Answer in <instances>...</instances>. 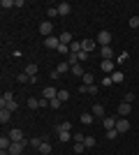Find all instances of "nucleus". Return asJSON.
<instances>
[{
    "label": "nucleus",
    "instance_id": "obj_1",
    "mask_svg": "<svg viewBox=\"0 0 139 155\" xmlns=\"http://www.w3.org/2000/svg\"><path fill=\"white\" fill-rule=\"evenodd\" d=\"M98 44L100 46H109V44H111V32H109V30H102L98 35Z\"/></svg>",
    "mask_w": 139,
    "mask_h": 155
},
{
    "label": "nucleus",
    "instance_id": "obj_2",
    "mask_svg": "<svg viewBox=\"0 0 139 155\" xmlns=\"http://www.w3.org/2000/svg\"><path fill=\"white\" fill-rule=\"evenodd\" d=\"M40 32L44 35V39H46V37H51V32H53V23H51V21H42Z\"/></svg>",
    "mask_w": 139,
    "mask_h": 155
},
{
    "label": "nucleus",
    "instance_id": "obj_3",
    "mask_svg": "<svg viewBox=\"0 0 139 155\" xmlns=\"http://www.w3.org/2000/svg\"><path fill=\"white\" fill-rule=\"evenodd\" d=\"M116 130H118V134L127 132V130H130V120H127V118H118V120H116Z\"/></svg>",
    "mask_w": 139,
    "mask_h": 155
},
{
    "label": "nucleus",
    "instance_id": "obj_4",
    "mask_svg": "<svg viewBox=\"0 0 139 155\" xmlns=\"http://www.w3.org/2000/svg\"><path fill=\"white\" fill-rule=\"evenodd\" d=\"M12 100H14V93L12 91H5V93H2V97H0V109H5Z\"/></svg>",
    "mask_w": 139,
    "mask_h": 155
},
{
    "label": "nucleus",
    "instance_id": "obj_5",
    "mask_svg": "<svg viewBox=\"0 0 139 155\" xmlns=\"http://www.w3.org/2000/svg\"><path fill=\"white\" fill-rule=\"evenodd\" d=\"M42 97H44V100H56V97H58V91H56L53 86H46L44 93H42Z\"/></svg>",
    "mask_w": 139,
    "mask_h": 155
},
{
    "label": "nucleus",
    "instance_id": "obj_6",
    "mask_svg": "<svg viewBox=\"0 0 139 155\" xmlns=\"http://www.w3.org/2000/svg\"><path fill=\"white\" fill-rule=\"evenodd\" d=\"M44 46H46V49H58V46H60V39L51 35V37H46V39H44Z\"/></svg>",
    "mask_w": 139,
    "mask_h": 155
},
{
    "label": "nucleus",
    "instance_id": "obj_7",
    "mask_svg": "<svg viewBox=\"0 0 139 155\" xmlns=\"http://www.w3.org/2000/svg\"><path fill=\"white\" fill-rule=\"evenodd\" d=\"M116 120H118V118H116V116H114V118L104 116V120H102V125H104V130H116Z\"/></svg>",
    "mask_w": 139,
    "mask_h": 155
},
{
    "label": "nucleus",
    "instance_id": "obj_8",
    "mask_svg": "<svg viewBox=\"0 0 139 155\" xmlns=\"http://www.w3.org/2000/svg\"><path fill=\"white\" fill-rule=\"evenodd\" d=\"M7 137H9L12 141H26V139H23V132H21V130H16V127H14V130H12V132H9Z\"/></svg>",
    "mask_w": 139,
    "mask_h": 155
},
{
    "label": "nucleus",
    "instance_id": "obj_9",
    "mask_svg": "<svg viewBox=\"0 0 139 155\" xmlns=\"http://www.w3.org/2000/svg\"><path fill=\"white\" fill-rule=\"evenodd\" d=\"M132 111V104H127V102H121L118 104V116H127Z\"/></svg>",
    "mask_w": 139,
    "mask_h": 155
},
{
    "label": "nucleus",
    "instance_id": "obj_10",
    "mask_svg": "<svg viewBox=\"0 0 139 155\" xmlns=\"http://www.w3.org/2000/svg\"><path fill=\"white\" fill-rule=\"evenodd\" d=\"M70 12H72V5H70V2H60L58 5V14L60 16H67Z\"/></svg>",
    "mask_w": 139,
    "mask_h": 155
},
{
    "label": "nucleus",
    "instance_id": "obj_11",
    "mask_svg": "<svg viewBox=\"0 0 139 155\" xmlns=\"http://www.w3.org/2000/svg\"><path fill=\"white\" fill-rule=\"evenodd\" d=\"M100 67H102V72H107V74H114V60H102V65H100Z\"/></svg>",
    "mask_w": 139,
    "mask_h": 155
},
{
    "label": "nucleus",
    "instance_id": "obj_12",
    "mask_svg": "<svg viewBox=\"0 0 139 155\" xmlns=\"http://www.w3.org/2000/svg\"><path fill=\"white\" fill-rule=\"evenodd\" d=\"M81 44H84V51H86V53H91L93 49H95V46H98V42H95V39H84V42H81Z\"/></svg>",
    "mask_w": 139,
    "mask_h": 155
},
{
    "label": "nucleus",
    "instance_id": "obj_13",
    "mask_svg": "<svg viewBox=\"0 0 139 155\" xmlns=\"http://www.w3.org/2000/svg\"><path fill=\"white\" fill-rule=\"evenodd\" d=\"M23 72H26V74H28L30 79H33V77H37V65H35V63H28Z\"/></svg>",
    "mask_w": 139,
    "mask_h": 155
},
{
    "label": "nucleus",
    "instance_id": "obj_14",
    "mask_svg": "<svg viewBox=\"0 0 139 155\" xmlns=\"http://www.w3.org/2000/svg\"><path fill=\"white\" fill-rule=\"evenodd\" d=\"M12 120V111H7V109H0V123L5 125V123H9Z\"/></svg>",
    "mask_w": 139,
    "mask_h": 155
},
{
    "label": "nucleus",
    "instance_id": "obj_15",
    "mask_svg": "<svg viewBox=\"0 0 139 155\" xmlns=\"http://www.w3.org/2000/svg\"><path fill=\"white\" fill-rule=\"evenodd\" d=\"M70 72H72V74H74V77H77V79H79V77H84V74H86V72H84V67H81L79 63H77V65H72V67H70Z\"/></svg>",
    "mask_w": 139,
    "mask_h": 155
},
{
    "label": "nucleus",
    "instance_id": "obj_16",
    "mask_svg": "<svg viewBox=\"0 0 139 155\" xmlns=\"http://www.w3.org/2000/svg\"><path fill=\"white\" fill-rule=\"evenodd\" d=\"M114 58V49L111 46H102V60H111Z\"/></svg>",
    "mask_w": 139,
    "mask_h": 155
},
{
    "label": "nucleus",
    "instance_id": "obj_17",
    "mask_svg": "<svg viewBox=\"0 0 139 155\" xmlns=\"http://www.w3.org/2000/svg\"><path fill=\"white\" fill-rule=\"evenodd\" d=\"M81 84H84V86H93V84H95V77H93L91 72H86V74L81 77Z\"/></svg>",
    "mask_w": 139,
    "mask_h": 155
},
{
    "label": "nucleus",
    "instance_id": "obj_18",
    "mask_svg": "<svg viewBox=\"0 0 139 155\" xmlns=\"http://www.w3.org/2000/svg\"><path fill=\"white\" fill-rule=\"evenodd\" d=\"M60 44H67V46H70V44H72V32H60Z\"/></svg>",
    "mask_w": 139,
    "mask_h": 155
},
{
    "label": "nucleus",
    "instance_id": "obj_19",
    "mask_svg": "<svg viewBox=\"0 0 139 155\" xmlns=\"http://www.w3.org/2000/svg\"><path fill=\"white\" fill-rule=\"evenodd\" d=\"M93 116L104 118V107H102V104H93Z\"/></svg>",
    "mask_w": 139,
    "mask_h": 155
},
{
    "label": "nucleus",
    "instance_id": "obj_20",
    "mask_svg": "<svg viewBox=\"0 0 139 155\" xmlns=\"http://www.w3.org/2000/svg\"><path fill=\"white\" fill-rule=\"evenodd\" d=\"M9 146H12V139H9V137H0V148L9 150Z\"/></svg>",
    "mask_w": 139,
    "mask_h": 155
},
{
    "label": "nucleus",
    "instance_id": "obj_21",
    "mask_svg": "<svg viewBox=\"0 0 139 155\" xmlns=\"http://www.w3.org/2000/svg\"><path fill=\"white\" fill-rule=\"evenodd\" d=\"M79 51H84V44L81 42H72L70 44V53H79Z\"/></svg>",
    "mask_w": 139,
    "mask_h": 155
},
{
    "label": "nucleus",
    "instance_id": "obj_22",
    "mask_svg": "<svg viewBox=\"0 0 139 155\" xmlns=\"http://www.w3.org/2000/svg\"><path fill=\"white\" fill-rule=\"evenodd\" d=\"M28 109H40V100H37V97H28Z\"/></svg>",
    "mask_w": 139,
    "mask_h": 155
},
{
    "label": "nucleus",
    "instance_id": "obj_23",
    "mask_svg": "<svg viewBox=\"0 0 139 155\" xmlns=\"http://www.w3.org/2000/svg\"><path fill=\"white\" fill-rule=\"evenodd\" d=\"M37 150H40L42 155H49V153H51V143H49V141H42V146Z\"/></svg>",
    "mask_w": 139,
    "mask_h": 155
},
{
    "label": "nucleus",
    "instance_id": "obj_24",
    "mask_svg": "<svg viewBox=\"0 0 139 155\" xmlns=\"http://www.w3.org/2000/svg\"><path fill=\"white\" fill-rule=\"evenodd\" d=\"M70 67H72V65L65 60V63H60V65H58V70H56V72H58V74H65V72H70Z\"/></svg>",
    "mask_w": 139,
    "mask_h": 155
},
{
    "label": "nucleus",
    "instance_id": "obj_25",
    "mask_svg": "<svg viewBox=\"0 0 139 155\" xmlns=\"http://www.w3.org/2000/svg\"><path fill=\"white\" fill-rule=\"evenodd\" d=\"M70 130H72V125H70V123L65 120V123H60L58 127H56V132H70Z\"/></svg>",
    "mask_w": 139,
    "mask_h": 155
},
{
    "label": "nucleus",
    "instance_id": "obj_26",
    "mask_svg": "<svg viewBox=\"0 0 139 155\" xmlns=\"http://www.w3.org/2000/svg\"><path fill=\"white\" fill-rule=\"evenodd\" d=\"M16 81H19V84H30V77H28L26 72H21L19 77H16Z\"/></svg>",
    "mask_w": 139,
    "mask_h": 155
},
{
    "label": "nucleus",
    "instance_id": "obj_27",
    "mask_svg": "<svg viewBox=\"0 0 139 155\" xmlns=\"http://www.w3.org/2000/svg\"><path fill=\"white\" fill-rule=\"evenodd\" d=\"M56 51H58L60 56H70V46H67V44H60L58 49H56Z\"/></svg>",
    "mask_w": 139,
    "mask_h": 155
},
{
    "label": "nucleus",
    "instance_id": "obj_28",
    "mask_svg": "<svg viewBox=\"0 0 139 155\" xmlns=\"http://www.w3.org/2000/svg\"><path fill=\"white\" fill-rule=\"evenodd\" d=\"M93 118H95L93 114H84V116H81V123H84V125H91V123H93Z\"/></svg>",
    "mask_w": 139,
    "mask_h": 155
},
{
    "label": "nucleus",
    "instance_id": "obj_29",
    "mask_svg": "<svg viewBox=\"0 0 139 155\" xmlns=\"http://www.w3.org/2000/svg\"><path fill=\"white\" fill-rule=\"evenodd\" d=\"M123 79H125V77H123V72H114V74H111V81H116V84H121Z\"/></svg>",
    "mask_w": 139,
    "mask_h": 155
},
{
    "label": "nucleus",
    "instance_id": "obj_30",
    "mask_svg": "<svg viewBox=\"0 0 139 155\" xmlns=\"http://www.w3.org/2000/svg\"><path fill=\"white\" fill-rule=\"evenodd\" d=\"M84 146H86V148H93V146H95V137H86V139H84Z\"/></svg>",
    "mask_w": 139,
    "mask_h": 155
},
{
    "label": "nucleus",
    "instance_id": "obj_31",
    "mask_svg": "<svg viewBox=\"0 0 139 155\" xmlns=\"http://www.w3.org/2000/svg\"><path fill=\"white\" fill-rule=\"evenodd\" d=\"M67 63H70V65H77V63H79V56H77V53H70V56H67Z\"/></svg>",
    "mask_w": 139,
    "mask_h": 155
},
{
    "label": "nucleus",
    "instance_id": "obj_32",
    "mask_svg": "<svg viewBox=\"0 0 139 155\" xmlns=\"http://www.w3.org/2000/svg\"><path fill=\"white\" fill-rule=\"evenodd\" d=\"M58 139H60V141H70L72 134H70V132H58Z\"/></svg>",
    "mask_w": 139,
    "mask_h": 155
},
{
    "label": "nucleus",
    "instance_id": "obj_33",
    "mask_svg": "<svg viewBox=\"0 0 139 155\" xmlns=\"http://www.w3.org/2000/svg\"><path fill=\"white\" fill-rule=\"evenodd\" d=\"M60 104L63 102H60L58 97H56V100H49V107H51V109H60Z\"/></svg>",
    "mask_w": 139,
    "mask_h": 155
},
{
    "label": "nucleus",
    "instance_id": "obj_34",
    "mask_svg": "<svg viewBox=\"0 0 139 155\" xmlns=\"http://www.w3.org/2000/svg\"><path fill=\"white\" fill-rule=\"evenodd\" d=\"M5 109H7V111H12V114H14V111H16V109H19V104H16V100H12V102H9V104H7V107H5Z\"/></svg>",
    "mask_w": 139,
    "mask_h": 155
},
{
    "label": "nucleus",
    "instance_id": "obj_35",
    "mask_svg": "<svg viewBox=\"0 0 139 155\" xmlns=\"http://www.w3.org/2000/svg\"><path fill=\"white\" fill-rule=\"evenodd\" d=\"M46 16H58V7H49V9H46Z\"/></svg>",
    "mask_w": 139,
    "mask_h": 155
},
{
    "label": "nucleus",
    "instance_id": "obj_36",
    "mask_svg": "<svg viewBox=\"0 0 139 155\" xmlns=\"http://www.w3.org/2000/svg\"><path fill=\"white\" fill-rule=\"evenodd\" d=\"M84 150H86V146H84V143H74V153H77V155H81Z\"/></svg>",
    "mask_w": 139,
    "mask_h": 155
},
{
    "label": "nucleus",
    "instance_id": "obj_37",
    "mask_svg": "<svg viewBox=\"0 0 139 155\" xmlns=\"http://www.w3.org/2000/svg\"><path fill=\"white\" fill-rule=\"evenodd\" d=\"M30 146H33V148H40V146H42V139L33 137V139H30Z\"/></svg>",
    "mask_w": 139,
    "mask_h": 155
},
{
    "label": "nucleus",
    "instance_id": "obj_38",
    "mask_svg": "<svg viewBox=\"0 0 139 155\" xmlns=\"http://www.w3.org/2000/svg\"><path fill=\"white\" fill-rule=\"evenodd\" d=\"M67 97H70V93H67V91H58V100H60V102H65Z\"/></svg>",
    "mask_w": 139,
    "mask_h": 155
},
{
    "label": "nucleus",
    "instance_id": "obj_39",
    "mask_svg": "<svg viewBox=\"0 0 139 155\" xmlns=\"http://www.w3.org/2000/svg\"><path fill=\"white\" fill-rule=\"evenodd\" d=\"M118 137V130H107V139H116Z\"/></svg>",
    "mask_w": 139,
    "mask_h": 155
},
{
    "label": "nucleus",
    "instance_id": "obj_40",
    "mask_svg": "<svg viewBox=\"0 0 139 155\" xmlns=\"http://www.w3.org/2000/svg\"><path fill=\"white\" fill-rule=\"evenodd\" d=\"M0 7H5V9H9V7H16V5H14L12 0H2V2H0Z\"/></svg>",
    "mask_w": 139,
    "mask_h": 155
},
{
    "label": "nucleus",
    "instance_id": "obj_41",
    "mask_svg": "<svg viewBox=\"0 0 139 155\" xmlns=\"http://www.w3.org/2000/svg\"><path fill=\"white\" fill-rule=\"evenodd\" d=\"M123 102H127V104H132V102H134V93H127V95L123 97Z\"/></svg>",
    "mask_w": 139,
    "mask_h": 155
},
{
    "label": "nucleus",
    "instance_id": "obj_42",
    "mask_svg": "<svg viewBox=\"0 0 139 155\" xmlns=\"http://www.w3.org/2000/svg\"><path fill=\"white\" fill-rule=\"evenodd\" d=\"M127 58H130V53H127V51H123V53H121V56H118V63H125Z\"/></svg>",
    "mask_w": 139,
    "mask_h": 155
},
{
    "label": "nucleus",
    "instance_id": "obj_43",
    "mask_svg": "<svg viewBox=\"0 0 139 155\" xmlns=\"http://www.w3.org/2000/svg\"><path fill=\"white\" fill-rule=\"evenodd\" d=\"M130 28H139V19H137V16H132V19H130Z\"/></svg>",
    "mask_w": 139,
    "mask_h": 155
},
{
    "label": "nucleus",
    "instance_id": "obj_44",
    "mask_svg": "<svg viewBox=\"0 0 139 155\" xmlns=\"http://www.w3.org/2000/svg\"><path fill=\"white\" fill-rule=\"evenodd\" d=\"M77 56H79V60H81V63H84V60H88V53H86V51H79Z\"/></svg>",
    "mask_w": 139,
    "mask_h": 155
},
{
    "label": "nucleus",
    "instance_id": "obj_45",
    "mask_svg": "<svg viewBox=\"0 0 139 155\" xmlns=\"http://www.w3.org/2000/svg\"><path fill=\"white\" fill-rule=\"evenodd\" d=\"M88 93H91V95H98V86H95V84L88 86Z\"/></svg>",
    "mask_w": 139,
    "mask_h": 155
},
{
    "label": "nucleus",
    "instance_id": "obj_46",
    "mask_svg": "<svg viewBox=\"0 0 139 155\" xmlns=\"http://www.w3.org/2000/svg\"><path fill=\"white\" fill-rule=\"evenodd\" d=\"M111 84H114L111 77H104V79H102V86H111Z\"/></svg>",
    "mask_w": 139,
    "mask_h": 155
},
{
    "label": "nucleus",
    "instance_id": "obj_47",
    "mask_svg": "<svg viewBox=\"0 0 139 155\" xmlns=\"http://www.w3.org/2000/svg\"><path fill=\"white\" fill-rule=\"evenodd\" d=\"M0 155H9V150H0Z\"/></svg>",
    "mask_w": 139,
    "mask_h": 155
}]
</instances>
